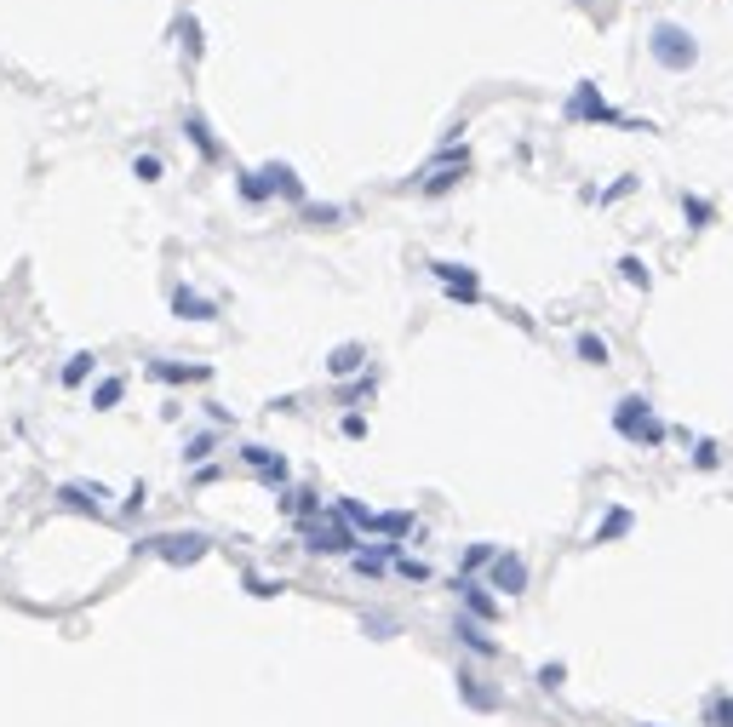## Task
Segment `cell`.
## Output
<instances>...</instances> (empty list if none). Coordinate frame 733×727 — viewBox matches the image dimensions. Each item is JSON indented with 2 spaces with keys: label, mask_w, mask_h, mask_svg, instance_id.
Returning <instances> with one entry per match:
<instances>
[{
  "label": "cell",
  "mask_w": 733,
  "mask_h": 727,
  "mask_svg": "<svg viewBox=\"0 0 733 727\" xmlns=\"http://www.w3.org/2000/svg\"><path fill=\"white\" fill-rule=\"evenodd\" d=\"M648 52H653V64L670 69V75H682V69H693V64H699V46H693V35H688L682 23H653Z\"/></svg>",
  "instance_id": "6da1fadb"
},
{
  "label": "cell",
  "mask_w": 733,
  "mask_h": 727,
  "mask_svg": "<svg viewBox=\"0 0 733 727\" xmlns=\"http://www.w3.org/2000/svg\"><path fill=\"white\" fill-rule=\"evenodd\" d=\"M613 430H619L625 441H648V447H659V441H665V424L653 419V407H648L642 395H625V401H619Z\"/></svg>",
  "instance_id": "7a4b0ae2"
},
{
  "label": "cell",
  "mask_w": 733,
  "mask_h": 727,
  "mask_svg": "<svg viewBox=\"0 0 733 727\" xmlns=\"http://www.w3.org/2000/svg\"><path fill=\"white\" fill-rule=\"evenodd\" d=\"M568 115H573V120H625V115H619L613 103H607L602 92H596V81H579V86H573Z\"/></svg>",
  "instance_id": "3957f363"
},
{
  "label": "cell",
  "mask_w": 733,
  "mask_h": 727,
  "mask_svg": "<svg viewBox=\"0 0 733 727\" xmlns=\"http://www.w3.org/2000/svg\"><path fill=\"white\" fill-rule=\"evenodd\" d=\"M149 550H161L166 562H201V555H207V538L201 533H166V538H149Z\"/></svg>",
  "instance_id": "277c9868"
},
{
  "label": "cell",
  "mask_w": 733,
  "mask_h": 727,
  "mask_svg": "<svg viewBox=\"0 0 733 727\" xmlns=\"http://www.w3.org/2000/svg\"><path fill=\"white\" fill-rule=\"evenodd\" d=\"M493 590H505V596H522L527 590V562H522V555H505V550L493 555Z\"/></svg>",
  "instance_id": "5b68a950"
},
{
  "label": "cell",
  "mask_w": 733,
  "mask_h": 727,
  "mask_svg": "<svg viewBox=\"0 0 733 727\" xmlns=\"http://www.w3.org/2000/svg\"><path fill=\"white\" fill-rule=\"evenodd\" d=\"M430 270H435V281H447L459 298H476V270L470 264H430Z\"/></svg>",
  "instance_id": "8992f818"
},
{
  "label": "cell",
  "mask_w": 733,
  "mask_h": 727,
  "mask_svg": "<svg viewBox=\"0 0 733 727\" xmlns=\"http://www.w3.org/2000/svg\"><path fill=\"white\" fill-rule=\"evenodd\" d=\"M173 309H178L183 321H212V315H218L212 298H201V292H190V287H178V292H173Z\"/></svg>",
  "instance_id": "52a82bcc"
},
{
  "label": "cell",
  "mask_w": 733,
  "mask_h": 727,
  "mask_svg": "<svg viewBox=\"0 0 733 727\" xmlns=\"http://www.w3.org/2000/svg\"><path fill=\"white\" fill-rule=\"evenodd\" d=\"M362 367H367V350H362V344H338L333 361H326V373H333V378H350V373H362Z\"/></svg>",
  "instance_id": "ba28073f"
},
{
  "label": "cell",
  "mask_w": 733,
  "mask_h": 727,
  "mask_svg": "<svg viewBox=\"0 0 733 727\" xmlns=\"http://www.w3.org/2000/svg\"><path fill=\"white\" fill-rule=\"evenodd\" d=\"M246 464H253V470L264 475V482H287V464H281L275 453H270V447H246V453H241Z\"/></svg>",
  "instance_id": "9c48e42d"
},
{
  "label": "cell",
  "mask_w": 733,
  "mask_h": 727,
  "mask_svg": "<svg viewBox=\"0 0 733 727\" xmlns=\"http://www.w3.org/2000/svg\"><path fill=\"white\" fill-rule=\"evenodd\" d=\"M350 545H355V533H344V528H326V533L316 528V533H309V550H333V555H344Z\"/></svg>",
  "instance_id": "30bf717a"
},
{
  "label": "cell",
  "mask_w": 733,
  "mask_h": 727,
  "mask_svg": "<svg viewBox=\"0 0 733 727\" xmlns=\"http://www.w3.org/2000/svg\"><path fill=\"white\" fill-rule=\"evenodd\" d=\"M459 590H464V607H470L476 618H493V613H498V601H493V596H481V584H476V579H459Z\"/></svg>",
  "instance_id": "8fae6325"
},
{
  "label": "cell",
  "mask_w": 733,
  "mask_h": 727,
  "mask_svg": "<svg viewBox=\"0 0 733 727\" xmlns=\"http://www.w3.org/2000/svg\"><path fill=\"white\" fill-rule=\"evenodd\" d=\"M630 528H636V516H630V510H607V521L596 528V545H607V538H625Z\"/></svg>",
  "instance_id": "7c38bea8"
},
{
  "label": "cell",
  "mask_w": 733,
  "mask_h": 727,
  "mask_svg": "<svg viewBox=\"0 0 733 727\" xmlns=\"http://www.w3.org/2000/svg\"><path fill=\"white\" fill-rule=\"evenodd\" d=\"M459 642H464V647H476V653H498V642L476 625V618H459Z\"/></svg>",
  "instance_id": "4fadbf2b"
},
{
  "label": "cell",
  "mask_w": 733,
  "mask_h": 727,
  "mask_svg": "<svg viewBox=\"0 0 733 727\" xmlns=\"http://www.w3.org/2000/svg\"><path fill=\"white\" fill-rule=\"evenodd\" d=\"M270 183H275L287 200H299V207H304V183H299V173H292V166H270Z\"/></svg>",
  "instance_id": "5bb4252c"
},
{
  "label": "cell",
  "mask_w": 733,
  "mask_h": 727,
  "mask_svg": "<svg viewBox=\"0 0 733 727\" xmlns=\"http://www.w3.org/2000/svg\"><path fill=\"white\" fill-rule=\"evenodd\" d=\"M183 132H190V144L201 155H218V144H212V132H207V120H201V115H183Z\"/></svg>",
  "instance_id": "9a60e30c"
},
{
  "label": "cell",
  "mask_w": 733,
  "mask_h": 727,
  "mask_svg": "<svg viewBox=\"0 0 733 727\" xmlns=\"http://www.w3.org/2000/svg\"><path fill=\"white\" fill-rule=\"evenodd\" d=\"M241 195H246V200H264V195H275V183H270V166H264V173H241Z\"/></svg>",
  "instance_id": "2e32d148"
},
{
  "label": "cell",
  "mask_w": 733,
  "mask_h": 727,
  "mask_svg": "<svg viewBox=\"0 0 733 727\" xmlns=\"http://www.w3.org/2000/svg\"><path fill=\"white\" fill-rule=\"evenodd\" d=\"M98 499H103L98 487H64V504L69 510H92V516H98Z\"/></svg>",
  "instance_id": "e0dca14e"
},
{
  "label": "cell",
  "mask_w": 733,
  "mask_h": 727,
  "mask_svg": "<svg viewBox=\"0 0 733 727\" xmlns=\"http://www.w3.org/2000/svg\"><path fill=\"white\" fill-rule=\"evenodd\" d=\"M579 361H590V367H607V344L596 332H579Z\"/></svg>",
  "instance_id": "ac0fdd59"
},
{
  "label": "cell",
  "mask_w": 733,
  "mask_h": 727,
  "mask_svg": "<svg viewBox=\"0 0 733 727\" xmlns=\"http://www.w3.org/2000/svg\"><path fill=\"white\" fill-rule=\"evenodd\" d=\"M619 275H625L630 287H648V281H653V275H648V264H642L636 253H630V258H619Z\"/></svg>",
  "instance_id": "d6986e66"
},
{
  "label": "cell",
  "mask_w": 733,
  "mask_h": 727,
  "mask_svg": "<svg viewBox=\"0 0 733 727\" xmlns=\"http://www.w3.org/2000/svg\"><path fill=\"white\" fill-rule=\"evenodd\" d=\"M682 212L693 218V229H705V224H711V200H699V195H682Z\"/></svg>",
  "instance_id": "ffe728a7"
},
{
  "label": "cell",
  "mask_w": 733,
  "mask_h": 727,
  "mask_svg": "<svg viewBox=\"0 0 733 727\" xmlns=\"http://www.w3.org/2000/svg\"><path fill=\"white\" fill-rule=\"evenodd\" d=\"M372 528H379V533H389V538H401V533L413 528V521H407V516L396 510V516H372Z\"/></svg>",
  "instance_id": "44dd1931"
},
{
  "label": "cell",
  "mask_w": 733,
  "mask_h": 727,
  "mask_svg": "<svg viewBox=\"0 0 733 727\" xmlns=\"http://www.w3.org/2000/svg\"><path fill=\"white\" fill-rule=\"evenodd\" d=\"M121 401V378H103L98 390H92V407H115Z\"/></svg>",
  "instance_id": "7402d4cb"
},
{
  "label": "cell",
  "mask_w": 733,
  "mask_h": 727,
  "mask_svg": "<svg viewBox=\"0 0 733 727\" xmlns=\"http://www.w3.org/2000/svg\"><path fill=\"white\" fill-rule=\"evenodd\" d=\"M705 722H711V727H733V699H711Z\"/></svg>",
  "instance_id": "603a6c76"
},
{
  "label": "cell",
  "mask_w": 733,
  "mask_h": 727,
  "mask_svg": "<svg viewBox=\"0 0 733 727\" xmlns=\"http://www.w3.org/2000/svg\"><path fill=\"white\" fill-rule=\"evenodd\" d=\"M338 516H344V521H355V528H367V533H372V510H362V504H355V499H344V504H338Z\"/></svg>",
  "instance_id": "cb8c5ba5"
},
{
  "label": "cell",
  "mask_w": 733,
  "mask_h": 727,
  "mask_svg": "<svg viewBox=\"0 0 733 727\" xmlns=\"http://www.w3.org/2000/svg\"><path fill=\"white\" fill-rule=\"evenodd\" d=\"M693 464H699V470H716V464H722V453H716V441H699V447H693Z\"/></svg>",
  "instance_id": "d4e9b609"
},
{
  "label": "cell",
  "mask_w": 733,
  "mask_h": 727,
  "mask_svg": "<svg viewBox=\"0 0 733 727\" xmlns=\"http://www.w3.org/2000/svg\"><path fill=\"white\" fill-rule=\"evenodd\" d=\"M561 682H568V664H544V670H539V687H561Z\"/></svg>",
  "instance_id": "484cf974"
},
{
  "label": "cell",
  "mask_w": 733,
  "mask_h": 727,
  "mask_svg": "<svg viewBox=\"0 0 733 727\" xmlns=\"http://www.w3.org/2000/svg\"><path fill=\"white\" fill-rule=\"evenodd\" d=\"M396 567H401V573H407L413 584H425V579H430V567H425V562H413V555H396Z\"/></svg>",
  "instance_id": "4316f807"
},
{
  "label": "cell",
  "mask_w": 733,
  "mask_h": 727,
  "mask_svg": "<svg viewBox=\"0 0 733 727\" xmlns=\"http://www.w3.org/2000/svg\"><path fill=\"white\" fill-rule=\"evenodd\" d=\"M86 373H92V355H75V361L64 367V384H81Z\"/></svg>",
  "instance_id": "83f0119b"
},
{
  "label": "cell",
  "mask_w": 733,
  "mask_h": 727,
  "mask_svg": "<svg viewBox=\"0 0 733 727\" xmlns=\"http://www.w3.org/2000/svg\"><path fill=\"white\" fill-rule=\"evenodd\" d=\"M493 555H498L493 545H476L470 555H464V567H470V573H476V567H493Z\"/></svg>",
  "instance_id": "f1b7e54d"
},
{
  "label": "cell",
  "mask_w": 733,
  "mask_h": 727,
  "mask_svg": "<svg viewBox=\"0 0 733 727\" xmlns=\"http://www.w3.org/2000/svg\"><path fill=\"white\" fill-rule=\"evenodd\" d=\"M132 173L144 178V183H155V178H161V161H155V155H138V166H132Z\"/></svg>",
  "instance_id": "f546056e"
},
{
  "label": "cell",
  "mask_w": 733,
  "mask_h": 727,
  "mask_svg": "<svg viewBox=\"0 0 733 727\" xmlns=\"http://www.w3.org/2000/svg\"><path fill=\"white\" fill-rule=\"evenodd\" d=\"M304 218H309V224H333L338 207H304Z\"/></svg>",
  "instance_id": "4dcf8cb0"
}]
</instances>
